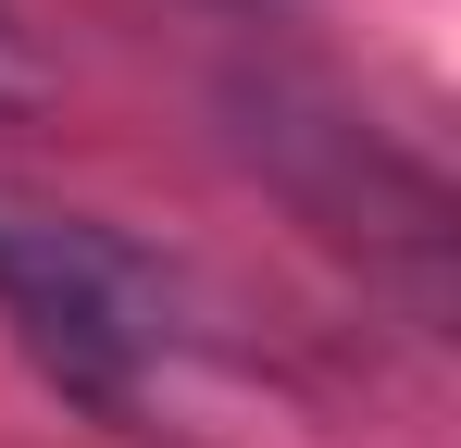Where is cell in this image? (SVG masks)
I'll use <instances>...</instances> for the list:
<instances>
[{
    "instance_id": "cell-1",
    "label": "cell",
    "mask_w": 461,
    "mask_h": 448,
    "mask_svg": "<svg viewBox=\"0 0 461 448\" xmlns=\"http://www.w3.org/2000/svg\"><path fill=\"white\" fill-rule=\"evenodd\" d=\"M0 324L63 399L113 411V424H138L200 349L187 287L138 237H113L87 212H38V200H0Z\"/></svg>"
},
{
    "instance_id": "cell-2",
    "label": "cell",
    "mask_w": 461,
    "mask_h": 448,
    "mask_svg": "<svg viewBox=\"0 0 461 448\" xmlns=\"http://www.w3.org/2000/svg\"><path fill=\"white\" fill-rule=\"evenodd\" d=\"M25 100H50V63H38V38L0 13V112H25Z\"/></svg>"
}]
</instances>
